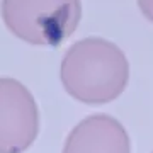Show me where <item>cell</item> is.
Segmentation results:
<instances>
[{"label":"cell","instance_id":"1","mask_svg":"<svg viewBox=\"0 0 153 153\" xmlns=\"http://www.w3.org/2000/svg\"><path fill=\"white\" fill-rule=\"evenodd\" d=\"M60 78L66 94L78 102L109 104L124 92L129 82V61L116 43L88 36L66 49Z\"/></svg>","mask_w":153,"mask_h":153},{"label":"cell","instance_id":"2","mask_svg":"<svg viewBox=\"0 0 153 153\" xmlns=\"http://www.w3.org/2000/svg\"><path fill=\"white\" fill-rule=\"evenodd\" d=\"M0 14L17 39L34 46H58L76 31L80 0H2Z\"/></svg>","mask_w":153,"mask_h":153},{"label":"cell","instance_id":"4","mask_svg":"<svg viewBox=\"0 0 153 153\" xmlns=\"http://www.w3.org/2000/svg\"><path fill=\"white\" fill-rule=\"evenodd\" d=\"M61 153H131V140L123 123L100 112L73 126Z\"/></svg>","mask_w":153,"mask_h":153},{"label":"cell","instance_id":"3","mask_svg":"<svg viewBox=\"0 0 153 153\" xmlns=\"http://www.w3.org/2000/svg\"><path fill=\"white\" fill-rule=\"evenodd\" d=\"M39 134V109L26 85L0 76V153H24Z\"/></svg>","mask_w":153,"mask_h":153},{"label":"cell","instance_id":"5","mask_svg":"<svg viewBox=\"0 0 153 153\" xmlns=\"http://www.w3.org/2000/svg\"><path fill=\"white\" fill-rule=\"evenodd\" d=\"M136 4L141 10L143 17L153 24V0H136Z\"/></svg>","mask_w":153,"mask_h":153}]
</instances>
